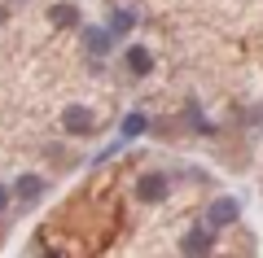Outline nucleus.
I'll return each mask as SVG.
<instances>
[{
    "label": "nucleus",
    "instance_id": "f257e3e1",
    "mask_svg": "<svg viewBox=\"0 0 263 258\" xmlns=\"http://www.w3.org/2000/svg\"><path fill=\"white\" fill-rule=\"evenodd\" d=\"M237 219H241V202H237V197H215V202L206 206V214H202V223H206L211 232L237 228Z\"/></svg>",
    "mask_w": 263,
    "mask_h": 258
},
{
    "label": "nucleus",
    "instance_id": "f8f14e48",
    "mask_svg": "<svg viewBox=\"0 0 263 258\" xmlns=\"http://www.w3.org/2000/svg\"><path fill=\"white\" fill-rule=\"evenodd\" d=\"M5 13H9V9H5V5H0V22H5Z\"/></svg>",
    "mask_w": 263,
    "mask_h": 258
},
{
    "label": "nucleus",
    "instance_id": "20e7f679",
    "mask_svg": "<svg viewBox=\"0 0 263 258\" xmlns=\"http://www.w3.org/2000/svg\"><path fill=\"white\" fill-rule=\"evenodd\" d=\"M79 39H84V48H88V57H92V62L110 57V53H114V44H119V39L105 31V22H101V27H79Z\"/></svg>",
    "mask_w": 263,
    "mask_h": 258
},
{
    "label": "nucleus",
    "instance_id": "9b49d317",
    "mask_svg": "<svg viewBox=\"0 0 263 258\" xmlns=\"http://www.w3.org/2000/svg\"><path fill=\"white\" fill-rule=\"evenodd\" d=\"M0 210H9V188L0 184Z\"/></svg>",
    "mask_w": 263,
    "mask_h": 258
},
{
    "label": "nucleus",
    "instance_id": "7ed1b4c3",
    "mask_svg": "<svg viewBox=\"0 0 263 258\" xmlns=\"http://www.w3.org/2000/svg\"><path fill=\"white\" fill-rule=\"evenodd\" d=\"M136 197H141L145 206H158L171 197V180L162 175V171H145L141 180H136Z\"/></svg>",
    "mask_w": 263,
    "mask_h": 258
},
{
    "label": "nucleus",
    "instance_id": "9d476101",
    "mask_svg": "<svg viewBox=\"0 0 263 258\" xmlns=\"http://www.w3.org/2000/svg\"><path fill=\"white\" fill-rule=\"evenodd\" d=\"M48 22L53 27H79V5H53L48 9Z\"/></svg>",
    "mask_w": 263,
    "mask_h": 258
},
{
    "label": "nucleus",
    "instance_id": "f03ea898",
    "mask_svg": "<svg viewBox=\"0 0 263 258\" xmlns=\"http://www.w3.org/2000/svg\"><path fill=\"white\" fill-rule=\"evenodd\" d=\"M215 236H219V232H211L206 223H193V228L180 236V254H184V258H211V249H215Z\"/></svg>",
    "mask_w": 263,
    "mask_h": 258
},
{
    "label": "nucleus",
    "instance_id": "1a4fd4ad",
    "mask_svg": "<svg viewBox=\"0 0 263 258\" xmlns=\"http://www.w3.org/2000/svg\"><path fill=\"white\" fill-rule=\"evenodd\" d=\"M132 27H136V13H132L127 5H114V9L105 13V31H110L114 39H123V35L132 31Z\"/></svg>",
    "mask_w": 263,
    "mask_h": 258
},
{
    "label": "nucleus",
    "instance_id": "423d86ee",
    "mask_svg": "<svg viewBox=\"0 0 263 258\" xmlns=\"http://www.w3.org/2000/svg\"><path fill=\"white\" fill-rule=\"evenodd\" d=\"M123 66H127L132 79H145V74H154V53L145 44H127L123 48Z\"/></svg>",
    "mask_w": 263,
    "mask_h": 258
},
{
    "label": "nucleus",
    "instance_id": "0eeeda50",
    "mask_svg": "<svg viewBox=\"0 0 263 258\" xmlns=\"http://www.w3.org/2000/svg\"><path fill=\"white\" fill-rule=\"evenodd\" d=\"M44 193H48V180L44 175H18V180H13V197H18L22 206H35Z\"/></svg>",
    "mask_w": 263,
    "mask_h": 258
},
{
    "label": "nucleus",
    "instance_id": "39448f33",
    "mask_svg": "<svg viewBox=\"0 0 263 258\" xmlns=\"http://www.w3.org/2000/svg\"><path fill=\"white\" fill-rule=\"evenodd\" d=\"M62 127L70 131V136H92L97 131V114L88 110V105H70V110H62Z\"/></svg>",
    "mask_w": 263,
    "mask_h": 258
},
{
    "label": "nucleus",
    "instance_id": "6e6552de",
    "mask_svg": "<svg viewBox=\"0 0 263 258\" xmlns=\"http://www.w3.org/2000/svg\"><path fill=\"white\" fill-rule=\"evenodd\" d=\"M145 131H149V114H145V110H127V114H123V123H119V136L127 140V145H132V140H141Z\"/></svg>",
    "mask_w": 263,
    "mask_h": 258
}]
</instances>
